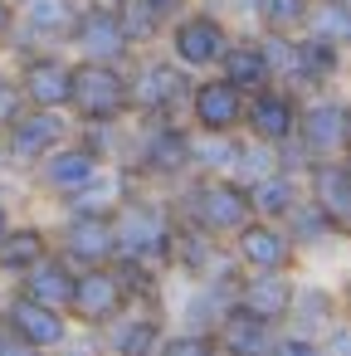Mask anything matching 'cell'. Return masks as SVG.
Instances as JSON below:
<instances>
[{"label": "cell", "mask_w": 351, "mask_h": 356, "mask_svg": "<svg viewBox=\"0 0 351 356\" xmlns=\"http://www.w3.org/2000/svg\"><path fill=\"white\" fill-rule=\"evenodd\" d=\"M297 113H302V108H297L283 88H259V93L244 103L239 127H244L249 142H259V147H283V142L297 137Z\"/></svg>", "instance_id": "obj_9"}, {"label": "cell", "mask_w": 351, "mask_h": 356, "mask_svg": "<svg viewBox=\"0 0 351 356\" xmlns=\"http://www.w3.org/2000/svg\"><path fill=\"white\" fill-rule=\"evenodd\" d=\"M98 176H103V156H98L93 147H83V142H64V147H54V152L40 161V186H44L49 195H59V200L79 195V191L93 186Z\"/></svg>", "instance_id": "obj_12"}, {"label": "cell", "mask_w": 351, "mask_h": 356, "mask_svg": "<svg viewBox=\"0 0 351 356\" xmlns=\"http://www.w3.org/2000/svg\"><path fill=\"white\" fill-rule=\"evenodd\" d=\"M113 15H117V30H122V40L127 44H137V40H152L156 35V15L142 6V0H117V6H113Z\"/></svg>", "instance_id": "obj_33"}, {"label": "cell", "mask_w": 351, "mask_h": 356, "mask_svg": "<svg viewBox=\"0 0 351 356\" xmlns=\"http://www.w3.org/2000/svg\"><path fill=\"white\" fill-rule=\"evenodd\" d=\"M25 113V98H20V88L10 83V79H0V132H6L15 118Z\"/></svg>", "instance_id": "obj_36"}, {"label": "cell", "mask_w": 351, "mask_h": 356, "mask_svg": "<svg viewBox=\"0 0 351 356\" xmlns=\"http://www.w3.org/2000/svg\"><path fill=\"white\" fill-rule=\"evenodd\" d=\"M332 322H341V298L332 293V288H293V302H288V312H283V332H297V337H322Z\"/></svg>", "instance_id": "obj_20"}, {"label": "cell", "mask_w": 351, "mask_h": 356, "mask_svg": "<svg viewBox=\"0 0 351 356\" xmlns=\"http://www.w3.org/2000/svg\"><path fill=\"white\" fill-rule=\"evenodd\" d=\"M186 108H190V118H195V127H200V132L225 137V132H234V127H239L244 93H239L234 83H225V79H205V83H195V88L186 93Z\"/></svg>", "instance_id": "obj_16"}, {"label": "cell", "mask_w": 351, "mask_h": 356, "mask_svg": "<svg viewBox=\"0 0 351 356\" xmlns=\"http://www.w3.org/2000/svg\"><path fill=\"white\" fill-rule=\"evenodd\" d=\"M278 225L288 229V239H293L297 249H307V244H322V239H341V234H346V225H336V220H332L327 210H317L307 195H302V200H297V205H293V210H288Z\"/></svg>", "instance_id": "obj_27"}, {"label": "cell", "mask_w": 351, "mask_h": 356, "mask_svg": "<svg viewBox=\"0 0 351 356\" xmlns=\"http://www.w3.org/2000/svg\"><path fill=\"white\" fill-rule=\"evenodd\" d=\"M293 288H297L293 273H239L234 302L249 307V312H259V317H268V322H283V312L293 302Z\"/></svg>", "instance_id": "obj_22"}, {"label": "cell", "mask_w": 351, "mask_h": 356, "mask_svg": "<svg viewBox=\"0 0 351 356\" xmlns=\"http://www.w3.org/2000/svg\"><path fill=\"white\" fill-rule=\"evenodd\" d=\"M69 69L74 64H64V59H54V54H35L30 64H25V74H20V98H25V108H49V113H59V108H69Z\"/></svg>", "instance_id": "obj_19"}, {"label": "cell", "mask_w": 351, "mask_h": 356, "mask_svg": "<svg viewBox=\"0 0 351 356\" xmlns=\"http://www.w3.org/2000/svg\"><path fill=\"white\" fill-rule=\"evenodd\" d=\"M220 79L234 83L239 93H259V88H268V64H263L259 44H249V40L225 44V54H220Z\"/></svg>", "instance_id": "obj_26"}, {"label": "cell", "mask_w": 351, "mask_h": 356, "mask_svg": "<svg viewBox=\"0 0 351 356\" xmlns=\"http://www.w3.org/2000/svg\"><path fill=\"white\" fill-rule=\"evenodd\" d=\"M156 356H220V346H215V332L186 327V332H166Z\"/></svg>", "instance_id": "obj_32"}, {"label": "cell", "mask_w": 351, "mask_h": 356, "mask_svg": "<svg viewBox=\"0 0 351 356\" xmlns=\"http://www.w3.org/2000/svg\"><path fill=\"white\" fill-rule=\"evenodd\" d=\"M171 210H176V220L195 225V229L210 234V239H229L244 220H254L244 186L229 181V176H195V181L181 191V200H176Z\"/></svg>", "instance_id": "obj_2"}, {"label": "cell", "mask_w": 351, "mask_h": 356, "mask_svg": "<svg viewBox=\"0 0 351 356\" xmlns=\"http://www.w3.org/2000/svg\"><path fill=\"white\" fill-rule=\"evenodd\" d=\"M44 254H54V234L40 229V225H10L0 234V273H10V278L35 268Z\"/></svg>", "instance_id": "obj_25"}, {"label": "cell", "mask_w": 351, "mask_h": 356, "mask_svg": "<svg viewBox=\"0 0 351 356\" xmlns=\"http://www.w3.org/2000/svg\"><path fill=\"white\" fill-rule=\"evenodd\" d=\"M15 220H10V205H6V191H0V234H6Z\"/></svg>", "instance_id": "obj_39"}, {"label": "cell", "mask_w": 351, "mask_h": 356, "mask_svg": "<svg viewBox=\"0 0 351 356\" xmlns=\"http://www.w3.org/2000/svg\"><path fill=\"white\" fill-rule=\"evenodd\" d=\"M142 6H147V10H152L156 20H171V15L181 10V0H142Z\"/></svg>", "instance_id": "obj_37"}, {"label": "cell", "mask_w": 351, "mask_h": 356, "mask_svg": "<svg viewBox=\"0 0 351 356\" xmlns=\"http://www.w3.org/2000/svg\"><path fill=\"white\" fill-rule=\"evenodd\" d=\"M69 40L79 44V54H83L88 64H117V59L132 49V44L122 40V30H117L113 6H88V10H79L74 25H69Z\"/></svg>", "instance_id": "obj_14"}, {"label": "cell", "mask_w": 351, "mask_h": 356, "mask_svg": "<svg viewBox=\"0 0 351 356\" xmlns=\"http://www.w3.org/2000/svg\"><path fill=\"white\" fill-rule=\"evenodd\" d=\"M244 195H249V210H254V220H283L297 200H302V176H293V171H268V176H259L254 186H244Z\"/></svg>", "instance_id": "obj_24"}, {"label": "cell", "mask_w": 351, "mask_h": 356, "mask_svg": "<svg viewBox=\"0 0 351 356\" xmlns=\"http://www.w3.org/2000/svg\"><path fill=\"white\" fill-rule=\"evenodd\" d=\"M103 351L108 356H156L161 337H166V317H161V298H132L113 322L98 327Z\"/></svg>", "instance_id": "obj_7"}, {"label": "cell", "mask_w": 351, "mask_h": 356, "mask_svg": "<svg viewBox=\"0 0 351 356\" xmlns=\"http://www.w3.org/2000/svg\"><path fill=\"white\" fill-rule=\"evenodd\" d=\"M137 176L142 181H181V176H190V132L171 127V122H156L142 137Z\"/></svg>", "instance_id": "obj_11"}, {"label": "cell", "mask_w": 351, "mask_h": 356, "mask_svg": "<svg viewBox=\"0 0 351 356\" xmlns=\"http://www.w3.org/2000/svg\"><path fill=\"white\" fill-rule=\"evenodd\" d=\"M186 93H190V83L171 64H147L137 79H127L132 108H147V113H171L176 103H186Z\"/></svg>", "instance_id": "obj_21"}, {"label": "cell", "mask_w": 351, "mask_h": 356, "mask_svg": "<svg viewBox=\"0 0 351 356\" xmlns=\"http://www.w3.org/2000/svg\"><path fill=\"white\" fill-rule=\"evenodd\" d=\"M259 54H263V64H268V79H273V74L293 79V40H288V35H273V30H268V40H259Z\"/></svg>", "instance_id": "obj_34"}, {"label": "cell", "mask_w": 351, "mask_h": 356, "mask_svg": "<svg viewBox=\"0 0 351 356\" xmlns=\"http://www.w3.org/2000/svg\"><path fill=\"white\" fill-rule=\"evenodd\" d=\"M69 108L88 122V127H108L117 122L132 98H127V74L117 64H74L69 69Z\"/></svg>", "instance_id": "obj_3"}, {"label": "cell", "mask_w": 351, "mask_h": 356, "mask_svg": "<svg viewBox=\"0 0 351 356\" xmlns=\"http://www.w3.org/2000/svg\"><path fill=\"white\" fill-rule=\"evenodd\" d=\"M132 302L117 264H98V268H74V293H69V322L98 332L103 322H113L122 307Z\"/></svg>", "instance_id": "obj_5"}, {"label": "cell", "mask_w": 351, "mask_h": 356, "mask_svg": "<svg viewBox=\"0 0 351 356\" xmlns=\"http://www.w3.org/2000/svg\"><path fill=\"white\" fill-rule=\"evenodd\" d=\"M210 332H215L220 356H268V346H273V337H278V322H268V317H259V312L229 302Z\"/></svg>", "instance_id": "obj_13"}, {"label": "cell", "mask_w": 351, "mask_h": 356, "mask_svg": "<svg viewBox=\"0 0 351 356\" xmlns=\"http://www.w3.org/2000/svg\"><path fill=\"white\" fill-rule=\"evenodd\" d=\"M268 356H322V346H317V337H297V332H283L278 327Z\"/></svg>", "instance_id": "obj_35"}, {"label": "cell", "mask_w": 351, "mask_h": 356, "mask_svg": "<svg viewBox=\"0 0 351 356\" xmlns=\"http://www.w3.org/2000/svg\"><path fill=\"white\" fill-rule=\"evenodd\" d=\"M307 161H327V156H341L346 152V108L336 98H322L312 103L307 113H297V137H293Z\"/></svg>", "instance_id": "obj_15"}, {"label": "cell", "mask_w": 351, "mask_h": 356, "mask_svg": "<svg viewBox=\"0 0 351 356\" xmlns=\"http://www.w3.org/2000/svg\"><path fill=\"white\" fill-rule=\"evenodd\" d=\"M10 25H15V10H10V0H0V40L10 35Z\"/></svg>", "instance_id": "obj_38"}, {"label": "cell", "mask_w": 351, "mask_h": 356, "mask_svg": "<svg viewBox=\"0 0 351 356\" xmlns=\"http://www.w3.org/2000/svg\"><path fill=\"white\" fill-rule=\"evenodd\" d=\"M15 293H25V298H35V302H44V307H69V293H74V264H64L59 254H44L35 268H25L20 273V288Z\"/></svg>", "instance_id": "obj_23"}, {"label": "cell", "mask_w": 351, "mask_h": 356, "mask_svg": "<svg viewBox=\"0 0 351 356\" xmlns=\"http://www.w3.org/2000/svg\"><path fill=\"white\" fill-rule=\"evenodd\" d=\"M64 142H69V122H64V113H49V108H25L6 127V152L15 161H30V166H40Z\"/></svg>", "instance_id": "obj_10"}, {"label": "cell", "mask_w": 351, "mask_h": 356, "mask_svg": "<svg viewBox=\"0 0 351 356\" xmlns=\"http://www.w3.org/2000/svg\"><path fill=\"white\" fill-rule=\"evenodd\" d=\"M98 6H117V0H98Z\"/></svg>", "instance_id": "obj_40"}, {"label": "cell", "mask_w": 351, "mask_h": 356, "mask_svg": "<svg viewBox=\"0 0 351 356\" xmlns=\"http://www.w3.org/2000/svg\"><path fill=\"white\" fill-rule=\"evenodd\" d=\"M74 15V0H25V25L35 35H69Z\"/></svg>", "instance_id": "obj_30"}, {"label": "cell", "mask_w": 351, "mask_h": 356, "mask_svg": "<svg viewBox=\"0 0 351 356\" xmlns=\"http://www.w3.org/2000/svg\"><path fill=\"white\" fill-rule=\"evenodd\" d=\"M225 44H229V35H225V25L215 15H186L171 30V54H176L181 69H210V64H220Z\"/></svg>", "instance_id": "obj_17"}, {"label": "cell", "mask_w": 351, "mask_h": 356, "mask_svg": "<svg viewBox=\"0 0 351 356\" xmlns=\"http://www.w3.org/2000/svg\"><path fill=\"white\" fill-rule=\"evenodd\" d=\"M307 10H312V0H259V20H263L273 35L302 30V25H307Z\"/></svg>", "instance_id": "obj_31"}, {"label": "cell", "mask_w": 351, "mask_h": 356, "mask_svg": "<svg viewBox=\"0 0 351 356\" xmlns=\"http://www.w3.org/2000/svg\"><path fill=\"white\" fill-rule=\"evenodd\" d=\"M0 327H6L20 346H30V351H64L74 341L69 312L44 307V302H35L25 293H10L6 302H0Z\"/></svg>", "instance_id": "obj_6"}, {"label": "cell", "mask_w": 351, "mask_h": 356, "mask_svg": "<svg viewBox=\"0 0 351 356\" xmlns=\"http://www.w3.org/2000/svg\"><path fill=\"white\" fill-rule=\"evenodd\" d=\"M239 273H293L297 268V244L288 239V229L278 220H244L234 234H229V249Z\"/></svg>", "instance_id": "obj_4"}, {"label": "cell", "mask_w": 351, "mask_h": 356, "mask_svg": "<svg viewBox=\"0 0 351 356\" xmlns=\"http://www.w3.org/2000/svg\"><path fill=\"white\" fill-rule=\"evenodd\" d=\"M127 191H132V181L127 176H98L93 186H83L79 195H69L64 205H69V215H113L122 200H127Z\"/></svg>", "instance_id": "obj_29"}, {"label": "cell", "mask_w": 351, "mask_h": 356, "mask_svg": "<svg viewBox=\"0 0 351 356\" xmlns=\"http://www.w3.org/2000/svg\"><path fill=\"white\" fill-rule=\"evenodd\" d=\"M336 69H341V44L317 40V35L293 40V79H302V83H322V79H332Z\"/></svg>", "instance_id": "obj_28"}, {"label": "cell", "mask_w": 351, "mask_h": 356, "mask_svg": "<svg viewBox=\"0 0 351 356\" xmlns=\"http://www.w3.org/2000/svg\"><path fill=\"white\" fill-rule=\"evenodd\" d=\"M302 195L327 210L336 225H351V166L341 156H327V161H312L307 166V181H302Z\"/></svg>", "instance_id": "obj_18"}, {"label": "cell", "mask_w": 351, "mask_h": 356, "mask_svg": "<svg viewBox=\"0 0 351 356\" xmlns=\"http://www.w3.org/2000/svg\"><path fill=\"white\" fill-rule=\"evenodd\" d=\"M171 239H176V210L132 186L127 200L113 210V249H117L113 264L147 268L161 278L171 268Z\"/></svg>", "instance_id": "obj_1"}, {"label": "cell", "mask_w": 351, "mask_h": 356, "mask_svg": "<svg viewBox=\"0 0 351 356\" xmlns=\"http://www.w3.org/2000/svg\"><path fill=\"white\" fill-rule=\"evenodd\" d=\"M54 254L74 268H98L113 264V215H64L54 234Z\"/></svg>", "instance_id": "obj_8"}]
</instances>
